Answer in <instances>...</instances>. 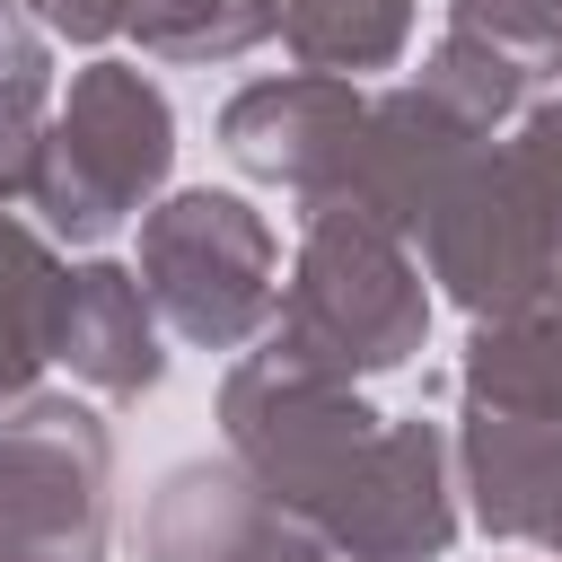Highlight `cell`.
Wrapping results in <instances>:
<instances>
[{"label":"cell","mask_w":562,"mask_h":562,"mask_svg":"<svg viewBox=\"0 0 562 562\" xmlns=\"http://www.w3.org/2000/svg\"><path fill=\"white\" fill-rule=\"evenodd\" d=\"M123 35L149 61H246L255 44H272V0H123Z\"/></svg>","instance_id":"cell-17"},{"label":"cell","mask_w":562,"mask_h":562,"mask_svg":"<svg viewBox=\"0 0 562 562\" xmlns=\"http://www.w3.org/2000/svg\"><path fill=\"white\" fill-rule=\"evenodd\" d=\"M457 395H465V413L562 422V272L544 290H527L518 307L474 316L465 360H457Z\"/></svg>","instance_id":"cell-13"},{"label":"cell","mask_w":562,"mask_h":562,"mask_svg":"<svg viewBox=\"0 0 562 562\" xmlns=\"http://www.w3.org/2000/svg\"><path fill=\"white\" fill-rule=\"evenodd\" d=\"M114 544V430L79 395L0 413V562H105Z\"/></svg>","instance_id":"cell-6"},{"label":"cell","mask_w":562,"mask_h":562,"mask_svg":"<svg viewBox=\"0 0 562 562\" xmlns=\"http://www.w3.org/2000/svg\"><path fill=\"white\" fill-rule=\"evenodd\" d=\"M422 272L465 316H501L562 272V97H536L422 228Z\"/></svg>","instance_id":"cell-2"},{"label":"cell","mask_w":562,"mask_h":562,"mask_svg":"<svg viewBox=\"0 0 562 562\" xmlns=\"http://www.w3.org/2000/svg\"><path fill=\"white\" fill-rule=\"evenodd\" d=\"M140 290L158 325L193 351H246L281 307V246L246 193L184 184L140 220Z\"/></svg>","instance_id":"cell-4"},{"label":"cell","mask_w":562,"mask_h":562,"mask_svg":"<svg viewBox=\"0 0 562 562\" xmlns=\"http://www.w3.org/2000/svg\"><path fill=\"white\" fill-rule=\"evenodd\" d=\"M53 360H61L88 395H105V404L158 395V378H167V325H158V307H149V290H140L132 263H114V255L70 263V281H61V325H53Z\"/></svg>","instance_id":"cell-11"},{"label":"cell","mask_w":562,"mask_h":562,"mask_svg":"<svg viewBox=\"0 0 562 562\" xmlns=\"http://www.w3.org/2000/svg\"><path fill=\"white\" fill-rule=\"evenodd\" d=\"M44 132H53V53L44 26L18 0H0V202L35 193Z\"/></svg>","instance_id":"cell-16"},{"label":"cell","mask_w":562,"mask_h":562,"mask_svg":"<svg viewBox=\"0 0 562 562\" xmlns=\"http://www.w3.org/2000/svg\"><path fill=\"white\" fill-rule=\"evenodd\" d=\"M44 35H61V44H105V35H123V0H18Z\"/></svg>","instance_id":"cell-19"},{"label":"cell","mask_w":562,"mask_h":562,"mask_svg":"<svg viewBox=\"0 0 562 562\" xmlns=\"http://www.w3.org/2000/svg\"><path fill=\"white\" fill-rule=\"evenodd\" d=\"M378 430H386V413H369L360 386L307 378L272 351H255L220 378V448L307 527H325V509L342 501V483L360 474Z\"/></svg>","instance_id":"cell-5"},{"label":"cell","mask_w":562,"mask_h":562,"mask_svg":"<svg viewBox=\"0 0 562 562\" xmlns=\"http://www.w3.org/2000/svg\"><path fill=\"white\" fill-rule=\"evenodd\" d=\"M360 123H369L360 79L281 70V79H246V88L220 105V149H228L255 184H281L299 211H316V202H334Z\"/></svg>","instance_id":"cell-9"},{"label":"cell","mask_w":562,"mask_h":562,"mask_svg":"<svg viewBox=\"0 0 562 562\" xmlns=\"http://www.w3.org/2000/svg\"><path fill=\"white\" fill-rule=\"evenodd\" d=\"M465 527L457 501V439L422 413H395L378 430V448L360 457V474L342 483V501L325 509V544L342 562H439Z\"/></svg>","instance_id":"cell-8"},{"label":"cell","mask_w":562,"mask_h":562,"mask_svg":"<svg viewBox=\"0 0 562 562\" xmlns=\"http://www.w3.org/2000/svg\"><path fill=\"white\" fill-rule=\"evenodd\" d=\"M176 176V105L140 61H88L70 70V97L53 105L26 220L53 246H105L123 220H149Z\"/></svg>","instance_id":"cell-3"},{"label":"cell","mask_w":562,"mask_h":562,"mask_svg":"<svg viewBox=\"0 0 562 562\" xmlns=\"http://www.w3.org/2000/svg\"><path fill=\"white\" fill-rule=\"evenodd\" d=\"M140 562H334V544L281 509L237 457H193L158 474L140 509Z\"/></svg>","instance_id":"cell-10"},{"label":"cell","mask_w":562,"mask_h":562,"mask_svg":"<svg viewBox=\"0 0 562 562\" xmlns=\"http://www.w3.org/2000/svg\"><path fill=\"white\" fill-rule=\"evenodd\" d=\"M501 132H483L465 105H448L430 79H404V88H386V97H369V123H360V140H351V167H342V184H334V202H316V211H351V220H369V228H386V237H422L430 220H439V202L457 193V176L492 149Z\"/></svg>","instance_id":"cell-7"},{"label":"cell","mask_w":562,"mask_h":562,"mask_svg":"<svg viewBox=\"0 0 562 562\" xmlns=\"http://www.w3.org/2000/svg\"><path fill=\"white\" fill-rule=\"evenodd\" d=\"M61 246L26 220V202H0V413L35 395L44 360H53V325H61Z\"/></svg>","instance_id":"cell-14"},{"label":"cell","mask_w":562,"mask_h":562,"mask_svg":"<svg viewBox=\"0 0 562 562\" xmlns=\"http://www.w3.org/2000/svg\"><path fill=\"white\" fill-rule=\"evenodd\" d=\"M448 26L509 53V61H527L536 79L562 70V0H448Z\"/></svg>","instance_id":"cell-18"},{"label":"cell","mask_w":562,"mask_h":562,"mask_svg":"<svg viewBox=\"0 0 562 562\" xmlns=\"http://www.w3.org/2000/svg\"><path fill=\"white\" fill-rule=\"evenodd\" d=\"M422 334H430V272L413 263V246L351 211H307L299 263L263 325V351L307 378L360 386V378L404 369L422 351Z\"/></svg>","instance_id":"cell-1"},{"label":"cell","mask_w":562,"mask_h":562,"mask_svg":"<svg viewBox=\"0 0 562 562\" xmlns=\"http://www.w3.org/2000/svg\"><path fill=\"white\" fill-rule=\"evenodd\" d=\"M457 501L474 509L483 536L562 553V422L465 413L457 422Z\"/></svg>","instance_id":"cell-12"},{"label":"cell","mask_w":562,"mask_h":562,"mask_svg":"<svg viewBox=\"0 0 562 562\" xmlns=\"http://www.w3.org/2000/svg\"><path fill=\"white\" fill-rule=\"evenodd\" d=\"M272 35L299 70L325 79H360V70H395L413 44V0H272Z\"/></svg>","instance_id":"cell-15"}]
</instances>
